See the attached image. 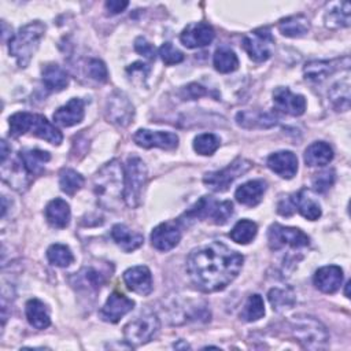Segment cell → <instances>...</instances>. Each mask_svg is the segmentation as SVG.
<instances>
[{
	"label": "cell",
	"mask_w": 351,
	"mask_h": 351,
	"mask_svg": "<svg viewBox=\"0 0 351 351\" xmlns=\"http://www.w3.org/2000/svg\"><path fill=\"white\" fill-rule=\"evenodd\" d=\"M129 5L128 1H121V0H110L106 1V8L110 14H119L122 12L126 7Z\"/></svg>",
	"instance_id": "48"
},
{
	"label": "cell",
	"mask_w": 351,
	"mask_h": 351,
	"mask_svg": "<svg viewBox=\"0 0 351 351\" xmlns=\"http://www.w3.org/2000/svg\"><path fill=\"white\" fill-rule=\"evenodd\" d=\"M266 188H267V184L265 180H251L236 189L234 197L240 204L247 207H254L262 200L263 193L266 192Z\"/></svg>",
	"instance_id": "26"
},
{
	"label": "cell",
	"mask_w": 351,
	"mask_h": 351,
	"mask_svg": "<svg viewBox=\"0 0 351 351\" xmlns=\"http://www.w3.org/2000/svg\"><path fill=\"white\" fill-rule=\"evenodd\" d=\"M214 29L206 22L189 23L180 34V41L186 48H202L214 40Z\"/></svg>",
	"instance_id": "19"
},
{
	"label": "cell",
	"mask_w": 351,
	"mask_h": 351,
	"mask_svg": "<svg viewBox=\"0 0 351 351\" xmlns=\"http://www.w3.org/2000/svg\"><path fill=\"white\" fill-rule=\"evenodd\" d=\"M159 328L160 322L158 315L152 310H144L125 325L123 337L132 347H138L152 340L159 332Z\"/></svg>",
	"instance_id": "8"
},
{
	"label": "cell",
	"mask_w": 351,
	"mask_h": 351,
	"mask_svg": "<svg viewBox=\"0 0 351 351\" xmlns=\"http://www.w3.org/2000/svg\"><path fill=\"white\" fill-rule=\"evenodd\" d=\"M267 167L282 178H292L298 171V158L291 151H278L269 155Z\"/></svg>",
	"instance_id": "25"
},
{
	"label": "cell",
	"mask_w": 351,
	"mask_h": 351,
	"mask_svg": "<svg viewBox=\"0 0 351 351\" xmlns=\"http://www.w3.org/2000/svg\"><path fill=\"white\" fill-rule=\"evenodd\" d=\"M278 30L285 37H302L310 30V21L303 14L291 15L278 22Z\"/></svg>",
	"instance_id": "32"
},
{
	"label": "cell",
	"mask_w": 351,
	"mask_h": 351,
	"mask_svg": "<svg viewBox=\"0 0 351 351\" xmlns=\"http://www.w3.org/2000/svg\"><path fill=\"white\" fill-rule=\"evenodd\" d=\"M236 122H237V125H240L241 128H245V129H252V128L267 129L277 123V117L273 112L247 110V111L237 112Z\"/></svg>",
	"instance_id": "27"
},
{
	"label": "cell",
	"mask_w": 351,
	"mask_h": 351,
	"mask_svg": "<svg viewBox=\"0 0 351 351\" xmlns=\"http://www.w3.org/2000/svg\"><path fill=\"white\" fill-rule=\"evenodd\" d=\"M258 233V226L254 221L250 219H240L230 230L229 236L234 243L239 244H248L255 239Z\"/></svg>",
	"instance_id": "37"
},
{
	"label": "cell",
	"mask_w": 351,
	"mask_h": 351,
	"mask_svg": "<svg viewBox=\"0 0 351 351\" xmlns=\"http://www.w3.org/2000/svg\"><path fill=\"white\" fill-rule=\"evenodd\" d=\"M295 210L308 221H315L322 214L321 206L310 196L307 189H300L299 192L281 199L277 204L278 214L284 217H289Z\"/></svg>",
	"instance_id": "10"
},
{
	"label": "cell",
	"mask_w": 351,
	"mask_h": 351,
	"mask_svg": "<svg viewBox=\"0 0 351 351\" xmlns=\"http://www.w3.org/2000/svg\"><path fill=\"white\" fill-rule=\"evenodd\" d=\"M251 167L252 163L248 159L239 156L222 170L206 173L203 182L208 189L214 192H225L236 178L245 174Z\"/></svg>",
	"instance_id": "9"
},
{
	"label": "cell",
	"mask_w": 351,
	"mask_h": 351,
	"mask_svg": "<svg viewBox=\"0 0 351 351\" xmlns=\"http://www.w3.org/2000/svg\"><path fill=\"white\" fill-rule=\"evenodd\" d=\"M213 64L217 71L226 74L234 71L239 67V59L234 51L228 47H221L214 52Z\"/></svg>",
	"instance_id": "35"
},
{
	"label": "cell",
	"mask_w": 351,
	"mask_h": 351,
	"mask_svg": "<svg viewBox=\"0 0 351 351\" xmlns=\"http://www.w3.org/2000/svg\"><path fill=\"white\" fill-rule=\"evenodd\" d=\"M134 117V107L130 103L129 97L121 92L114 90L106 103V118L108 122L125 128L128 126Z\"/></svg>",
	"instance_id": "13"
},
{
	"label": "cell",
	"mask_w": 351,
	"mask_h": 351,
	"mask_svg": "<svg viewBox=\"0 0 351 351\" xmlns=\"http://www.w3.org/2000/svg\"><path fill=\"white\" fill-rule=\"evenodd\" d=\"M111 237L115 244L125 252H132L143 245L144 237L143 234L130 230L123 223H117L111 229Z\"/></svg>",
	"instance_id": "29"
},
{
	"label": "cell",
	"mask_w": 351,
	"mask_h": 351,
	"mask_svg": "<svg viewBox=\"0 0 351 351\" xmlns=\"http://www.w3.org/2000/svg\"><path fill=\"white\" fill-rule=\"evenodd\" d=\"M263 315H265V304H263L262 296L258 293L251 295L247 299V302L240 313V318L247 322H254V321H258L259 318H262Z\"/></svg>",
	"instance_id": "40"
},
{
	"label": "cell",
	"mask_w": 351,
	"mask_h": 351,
	"mask_svg": "<svg viewBox=\"0 0 351 351\" xmlns=\"http://www.w3.org/2000/svg\"><path fill=\"white\" fill-rule=\"evenodd\" d=\"M329 99L336 111H347L350 108V82L343 80L332 85L329 89Z\"/></svg>",
	"instance_id": "36"
},
{
	"label": "cell",
	"mask_w": 351,
	"mask_h": 351,
	"mask_svg": "<svg viewBox=\"0 0 351 351\" xmlns=\"http://www.w3.org/2000/svg\"><path fill=\"white\" fill-rule=\"evenodd\" d=\"M348 285H350V282L346 284V296H347V298H348Z\"/></svg>",
	"instance_id": "51"
},
{
	"label": "cell",
	"mask_w": 351,
	"mask_h": 351,
	"mask_svg": "<svg viewBox=\"0 0 351 351\" xmlns=\"http://www.w3.org/2000/svg\"><path fill=\"white\" fill-rule=\"evenodd\" d=\"M313 282L317 289L324 293H335L340 289L343 282V269L336 265H328L319 267L314 277Z\"/></svg>",
	"instance_id": "23"
},
{
	"label": "cell",
	"mask_w": 351,
	"mask_h": 351,
	"mask_svg": "<svg viewBox=\"0 0 351 351\" xmlns=\"http://www.w3.org/2000/svg\"><path fill=\"white\" fill-rule=\"evenodd\" d=\"M219 137L214 133H203L195 137L193 140V149L199 154V155H213L218 148H219Z\"/></svg>",
	"instance_id": "42"
},
{
	"label": "cell",
	"mask_w": 351,
	"mask_h": 351,
	"mask_svg": "<svg viewBox=\"0 0 351 351\" xmlns=\"http://www.w3.org/2000/svg\"><path fill=\"white\" fill-rule=\"evenodd\" d=\"M108 276H111L110 271H104L96 266L86 265L70 277V282L77 291L85 293H96L101 285L106 284Z\"/></svg>",
	"instance_id": "14"
},
{
	"label": "cell",
	"mask_w": 351,
	"mask_h": 351,
	"mask_svg": "<svg viewBox=\"0 0 351 351\" xmlns=\"http://www.w3.org/2000/svg\"><path fill=\"white\" fill-rule=\"evenodd\" d=\"M208 93H210L208 89H206L204 86H202L199 84H189L184 89V97H188V99H197V97L208 95Z\"/></svg>",
	"instance_id": "47"
},
{
	"label": "cell",
	"mask_w": 351,
	"mask_h": 351,
	"mask_svg": "<svg viewBox=\"0 0 351 351\" xmlns=\"http://www.w3.org/2000/svg\"><path fill=\"white\" fill-rule=\"evenodd\" d=\"M134 49L137 53L147 58L148 60L155 59V48L149 41H147L145 37H137L134 40Z\"/></svg>",
	"instance_id": "46"
},
{
	"label": "cell",
	"mask_w": 351,
	"mask_h": 351,
	"mask_svg": "<svg viewBox=\"0 0 351 351\" xmlns=\"http://www.w3.org/2000/svg\"><path fill=\"white\" fill-rule=\"evenodd\" d=\"M291 335L299 341L304 348L319 350L325 348L329 340L326 328L314 317L298 315L288 322Z\"/></svg>",
	"instance_id": "5"
},
{
	"label": "cell",
	"mask_w": 351,
	"mask_h": 351,
	"mask_svg": "<svg viewBox=\"0 0 351 351\" xmlns=\"http://www.w3.org/2000/svg\"><path fill=\"white\" fill-rule=\"evenodd\" d=\"M267 243L273 251H280L288 247L303 248L310 244V237L299 228L271 223L267 230Z\"/></svg>",
	"instance_id": "11"
},
{
	"label": "cell",
	"mask_w": 351,
	"mask_h": 351,
	"mask_svg": "<svg viewBox=\"0 0 351 351\" xmlns=\"http://www.w3.org/2000/svg\"><path fill=\"white\" fill-rule=\"evenodd\" d=\"M123 281L126 287L141 296H147L152 292V274L147 266H133L123 273Z\"/></svg>",
	"instance_id": "22"
},
{
	"label": "cell",
	"mask_w": 351,
	"mask_h": 351,
	"mask_svg": "<svg viewBox=\"0 0 351 351\" xmlns=\"http://www.w3.org/2000/svg\"><path fill=\"white\" fill-rule=\"evenodd\" d=\"M84 177L73 169H62L59 173V186L66 193L73 196L84 186Z\"/></svg>",
	"instance_id": "39"
},
{
	"label": "cell",
	"mask_w": 351,
	"mask_h": 351,
	"mask_svg": "<svg viewBox=\"0 0 351 351\" xmlns=\"http://www.w3.org/2000/svg\"><path fill=\"white\" fill-rule=\"evenodd\" d=\"M126 71H128V73H132V75H134L136 73H138L141 77L145 78V77L148 75V73H149V67H148V64H145V63L136 62V63L130 64V66L126 69Z\"/></svg>",
	"instance_id": "49"
},
{
	"label": "cell",
	"mask_w": 351,
	"mask_h": 351,
	"mask_svg": "<svg viewBox=\"0 0 351 351\" xmlns=\"http://www.w3.org/2000/svg\"><path fill=\"white\" fill-rule=\"evenodd\" d=\"M47 258L49 263L59 267H67L74 261V255L71 250L67 245L59 244V243L49 245V248L47 250Z\"/></svg>",
	"instance_id": "41"
},
{
	"label": "cell",
	"mask_w": 351,
	"mask_h": 351,
	"mask_svg": "<svg viewBox=\"0 0 351 351\" xmlns=\"http://www.w3.org/2000/svg\"><path fill=\"white\" fill-rule=\"evenodd\" d=\"M123 173V200L130 208H136L141 203L144 188L147 185V166L141 158L133 155L128 158Z\"/></svg>",
	"instance_id": "7"
},
{
	"label": "cell",
	"mask_w": 351,
	"mask_h": 351,
	"mask_svg": "<svg viewBox=\"0 0 351 351\" xmlns=\"http://www.w3.org/2000/svg\"><path fill=\"white\" fill-rule=\"evenodd\" d=\"M244 258L222 241L195 248L186 258V273L191 281L203 292H217L226 288L240 273Z\"/></svg>",
	"instance_id": "1"
},
{
	"label": "cell",
	"mask_w": 351,
	"mask_h": 351,
	"mask_svg": "<svg viewBox=\"0 0 351 351\" xmlns=\"http://www.w3.org/2000/svg\"><path fill=\"white\" fill-rule=\"evenodd\" d=\"M333 159V149L325 141H315L304 151V162L307 166H325Z\"/></svg>",
	"instance_id": "33"
},
{
	"label": "cell",
	"mask_w": 351,
	"mask_h": 351,
	"mask_svg": "<svg viewBox=\"0 0 351 351\" xmlns=\"http://www.w3.org/2000/svg\"><path fill=\"white\" fill-rule=\"evenodd\" d=\"M134 307V302L125 296L121 292H112L104 306L99 310V317L110 324H117L123 315L132 311Z\"/></svg>",
	"instance_id": "18"
},
{
	"label": "cell",
	"mask_w": 351,
	"mask_h": 351,
	"mask_svg": "<svg viewBox=\"0 0 351 351\" xmlns=\"http://www.w3.org/2000/svg\"><path fill=\"white\" fill-rule=\"evenodd\" d=\"M181 240L180 221H166L154 228L151 233V243L158 251H170Z\"/></svg>",
	"instance_id": "15"
},
{
	"label": "cell",
	"mask_w": 351,
	"mask_h": 351,
	"mask_svg": "<svg viewBox=\"0 0 351 351\" xmlns=\"http://www.w3.org/2000/svg\"><path fill=\"white\" fill-rule=\"evenodd\" d=\"M350 59L348 56H344L341 59H332V60H311L306 63L303 73L304 77L314 82H321L335 71L340 70L341 67L348 69Z\"/></svg>",
	"instance_id": "20"
},
{
	"label": "cell",
	"mask_w": 351,
	"mask_h": 351,
	"mask_svg": "<svg viewBox=\"0 0 351 351\" xmlns=\"http://www.w3.org/2000/svg\"><path fill=\"white\" fill-rule=\"evenodd\" d=\"M25 313L29 324L36 329H45L51 325L49 311L47 306L38 299H29L25 306Z\"/></svg>",
	"instance_id": "31"
},
{
	"label": "cell",
	"mask_w": 351,
	"mask_h": 351,
	"mask_svg": "<svg viewBox=\"0 0 351 351\" xmlns=\"http://www.w3.org/2000/svg\"><path fill=\"white\" fill-rule=\"evenodd\" d=\"M233 214V204L229 200H217L213 196L200 197L184 215L180 218V222L189 219L210 221L215 225H225Z\"/></svg>",
	"instance_id": "6"
},
{
	"label": "cell",
	"mask_w": 351,
	"mask_h": 351,
	"mask_svg": "<svg viewBox=\"0 0 351 351\" xmlns=\"http://www.w3.org/2000/svg\"><path fill=\"white\" fill-rule=\"evenodd\" d=\"M51 159V155L47 151L41 149H23L18 154L15 162L23 176L32 181L33 177L40 176L44 171L45 163Z\"/></svg>",
	"instance_id": "16"
},
{
	"label": "cell",
	"mask_w": 351,
	"mask_h": 351,
	"mask_svg": "<svg viewBox=\"0 0 351 351\" xmlns=\"http://www.w3.org/2000/svg\"><path fill=\"white\" fill-rule=\"evenodd\" d=\"M133 141L143 148H162L174 149L178 145V136L173 132H152L148 129H138L133 134Z\"/></svg>",
	"instance_id": "17"
},
{
	"label": "cell",
	"mask_w": 351,
	"mask_h": 351,
	"mask_svg": "<svg viewBox=\"0 0 351 351\" xmlns=\"http://www.w3.org/2000/svg\"><path fill=\"white\" fill-rule=\"evenodd\" d=\"M45 33V25L40 21L30 22L22 26L18 33L11 36L8 43L10 55L15 58L19 67H26L34 56L40 40Z\"/></svg>",
	"instance_id": "4"
},
{
	"label": "cell",
	"mask_w": 351,
	"mask_h": 351,
	"mask_svg": "<svg viewBox=\"0 0 351 351\" xmlns=\"http://www.w3.org/2000/svg\"><path fill=\"white\" fill-rule=\"evenodd\" d=\"M123 181L125 173L121 163L117 159L106 163L93 178L97 203L107 210H115L123 199Z\"/></svg>",
	"instance_id": "2"
},
{
	"label": "cell",
	"mask_w": 351,
	"mask_h": 351,
	"mask_svg": "<svg viewBox=\"0 0 351 351\" xmlns=\"http://www.w3.org/2000/svg\"><path fill=\"white\" fill-rule=\"evenodd\" d=\"M351 7L348 1H336L329 4L324 14L325 26L329 29H341L348 27L351 18Z\"/></svg>",
	"instance_id": "28"
},
{
	"label": "cell",
	"mask_w": 351,
	"mask_h": 351,
	"mask_svg": "<svg viewBox=\"0 0 351 351\" xmlns=\"http://www.w3.org/2000/svg\"><path fill=\"white\" fill-rule=\"evenodd\" d=\"M0 145H1V162H5V159H7L8 154H11V148H8V145H7L5 140H1Z\"/></svg>",
	"instance_id": "50"
},
{
	"label": "cell",
	"mask_w": 351,
	"mask_h": 351,
	"mask_svg": "<svg viewBox=\"0 0 351 351\" xmlns=\"http://www.w3.org/2000/svg\"><path fill=\"white\" fill-rule=\"evenodd\" d=\"M86 74L97 81V82H106L108 80V71L106 64L100 59H89L86 63Z\"/></svg>",
	"instance_id": "45"
},
{
	"label": "cell",
	"mask_w": 351,
	"mask_h": 351,
	"mask_svg": "<svg viewBox=\"0 0 351 351\" xmlns=\"http://www.w3.org/2000/svg\"><path fill=\"white\" fill-rule=\"evenodd\" d=\"M274 45V38L267 27H261L243 38V48L255 62H265L270 58Z\"/></svg>",
	"instance_id": "12"
},
{
	"label": "cell",
	"mask_w": 351,
	"mask_h": 351,
	"mask_svg": "<svg viewBox=\"0 0 351 351\" xmlns=\"http://www.w3.org/2000/svg\"><path fill=\"white\" fill-rule=\"evenodd\" d=\"M10 123V134L12 137H19L27 132L32 134L51 143L59 145L63 140L60 130L53 126L44 115L30 114V112H15L8 119Z\"/></svg>",
	"instance_id": "3"
},
{
	"label": "cell",
	"mask_w": 351,
	"mask_h": 351,
	"mask_svg": "<svg viewBox=\"0 0 351 351\" xmlns=\"http://www.w3.org/2000/svg\"><path fill=\"white\" fill-rule=\"evenodd\" d=\"M159 55L160 59L163 60L165 64L171 66V64H178L184 60V53L181 51H178L177 48H174V45L171 43H163L159 48Z\"/></svg>",
	"instance_id": "43"
},
{
	"label": "cell",
	"mask_w": 351,
	"mask_h": 351,
	"mask_svg": "<svg viewBox=\"0 0 351 351\" xmlns=\"http://www.w3.org/2000/svg\"><path fill=\"white\" fill-rule=\"evenodd\" d=\"M269 302L276 311H284L287 308H291L295 302V293L291 288H273L267 293Z\"/></svg>",
	"instance_id": "38"
},
{
	"label": "cell",
	"mask_w": 351,
	"mask_h": 351,
	"mask_svg": "<svg viewBox=\"0 0 351 351\" xmlns=\"http://www.w3.org/2000/svg\"><path fill=\"white\" fill-rule=\"evenodd\" d=\"M273 103L277 110L292 117H299L306 110L304 96L292 93L287 86H278L274 89Z\"/></svg>",
	"instance_id": "21"
},
{
	"label": "cell",
	"mask_w": 351,
	"mask_h": 351,
	"mask_svg": "<svg viewBox=\"0 0 351 351\" xmlns=\"http://www.w3.org/2000/svg\"><path fill=\"white\" fill-rule=\"evenodd\" d=\"M43 82L48 90H63L69 85V74L59 64H47L43 71Z\"/></svg>",
	"instance_id": "34"
},
{
	"label": "cell",
	"mask_w": 351,
	"mask_h": 351,
	"mask_svg": "<svg viewBox=\"0 0 351 351\" xmlns=\"http://www.w3.org/2000/svg\"><path fill=\"white\" fill-rule=\"evenodd\" d=\"M333 182H335V170L328 169V170H324V171L315 174L311 185L315 192L324 193L333 185Z\"/></svg>",
	"instance_id": "44"
},
{
	"label": "cell",
	"mask_w": 351,
	"mask_h": 351,
	"mask_svg": "<svg viewBox=\"0 0 351 351\" xmlns=\"http://www.w3.org/2000/svg\"><path fill=\"white\" fill-rule=\"evenodd\" d=\"M70 206L66 200L60 197H55L45 207V218L48 223L53 228H66L70 222Z\"/></svg>",
	"instance_id": "30"
},
{
	"label": "cell",
	"mask_w": 351,
	"mask_h": 351,
	"mask_svg": "<svg viewBox=\"0 0 351 351\" xmlns=\"http://www.w3.org/2000/svg\"><path fill=\"white\" fill-rule=\"evenodd\" d=\"M85 115V103L84 100L78 97H73L69 100L67 104L59 107L52 118L55 123L63 126V128H70L77 123H80L84 119Z\"/></svg>",
	"instance_id": "24"
}]
</instances>
